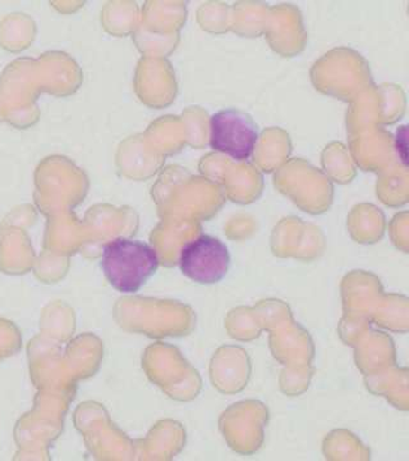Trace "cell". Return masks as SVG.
<instances>
[{"instance_id":"obj_1","label":"cell","mask_w":409,"mask_h":461,"mask_svg":"<svg viewBox=\"0 0 409 461\" xmlns=\"http://www.w3.org/2000/svg\"><path fill=\"white\" fill-rule=\"evenodd\" d=\"M157 267L156 251L145 242L120 238L102 249V272L109 284L120 293H138Z\"/></svg>"},{"instance_id":"obj_3","label":"cell","mask_w":409,"mask_h":461,"mask_svg":"<svg viewBox=\"0 0 409 461\" xmlns=\"http://www.w3.org/2000/svg\"><path fill=\"white\" fill-rule=\"evenodd\" d=\"M229 266L228 248L213 236H200L184 245L181 251V271L199 284L213 285L223 280Z\"/></svg>"},{"instance_id":"obj_2","label":"cell","mask_w":409,"mask_h":461,"mask_svg":"<svg viewBox=\"0 0 409 461\" xmlns=\"http://www.w3.org/2000/svg\"><path fill=\"white\" fill-rule=\"evenodd\" d=\"M210 130L211 148L237 162L250 159L259 141V127L253 118L236 108L215 113Z\"/></svg>"}]
</instances>
